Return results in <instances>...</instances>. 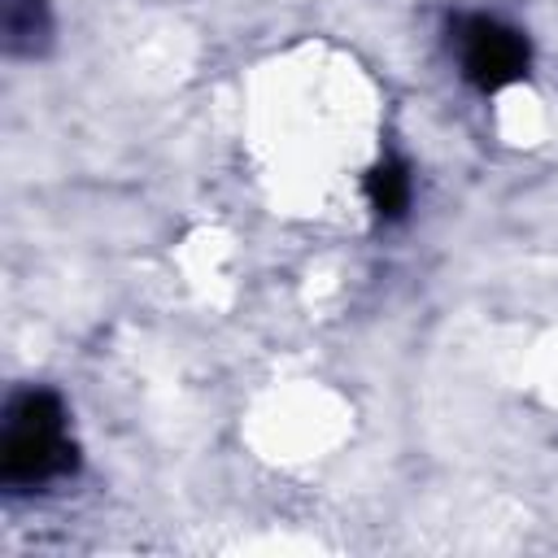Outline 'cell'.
<instances>
[{
  "instance_id": "obj_1",
  "label": "cell",
  "mask_w": 558,
  "mask_h": 558,
  "mask_svg": "<svg viewBox=\"0 0 558 558\" xmlns=\"http://www.w3.org/2000/svg\"><path fill=\"white\" fill-rule=\"evenodd\" d=\"M0 453H4V480L17 484V488H31V484H44V480L61 475L74 462L61 401L44 388H31V392L13 397L9 414H4Z\"/></svg>"
},
{
  "instance_id": "obj_2",
  "label": "cell",
  "mask_w": 558,
  "mask_h": 558,
  "mask_svg": "<svg viewBox=\"0 0 558 558\" xmlns=\"http://www.w3.org/2000/svg\"><path fill=\"white\" fill-rule=\"evenodd\" d=\"M458 61L480 92H497L527 74V39L514 26L475 13L458 22Z\"/></svg>"
},
{
  "instance_id": "obj_3",
  "label": "cell",
  "mask_w": 558,
  "mask_h": 558,
  "mask_svg": "<svg viewBox=\"0 0 558 558\" xmlns=\"http://www.w3.org/2000/svg\"><path fill=\"white\" fill-rule=\"evenodd\" d=\"M410 192H414V183H410V170L401 161H379L366 174V201L384 222H392L410 209Z\"/></svg>"
},
{
  "instance_id": "obj_4",
  "label": "cell",
  "mask_w": 558,
  "mask_h": 558,
  "mask_svg": "<svg viewBox=\"0 0 558 558\" xmlns=\"http://www.w3.org/2000/svg\"><path fill=\"white\" fill-rule=\"evenodd\" d=\"M48 35V13L39 0H9V44L17 52H35Z\"/></svg>"
}]
</instances>
